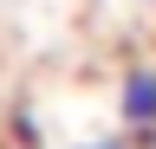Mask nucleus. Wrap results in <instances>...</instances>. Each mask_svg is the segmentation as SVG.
<instances>
[{"instance_id":"f257e3e1","label":"nucleus","mask_w":156,"mask_h":149,"mask_svg":"<svg viewBox=\"0 0 156 149\" xmlns=\"http://www.w3.org/2000/svg\"><path fill=\"white\" fill-rule=\"evenodd\" d=\"M117 117H124V130H136V136L156 130V65H130L124 78H117Z\"/></svg>"},{"instance_id":"f03ea898","label":"nucleus","mask_w":156,"mask_h":149,"mask_svg":"<svg viewBox=\"0 0 156 149\" xmlns=\"http://www.w3.org/2000/svg\"><path fill=\"white\" fill-rule=\"evenodd\" d=\"M78 149H130L124 136H98V143H78Z\"/></svg>"}]
</instances>
